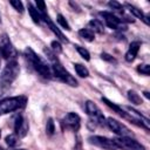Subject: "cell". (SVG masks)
Wrapping results in <instances>:
<instances>
[{
	"label": "cell",
	"instance_id": "cell-12",
	"mask_svg": "<svg viewBox=\"0 0 150 150\" xmlns=\"http://www.w3.org/2000/svg\"><path fill=\"white\" fill-rule=\"evenodd\" d=\"M28 128L29 125H28L27 120L22 115H19L14 122V134L18 137H25L28 131Z\"/></svg>",
	"mask_w": 150,
	"mask_h": 150
},
{
	"label": "cell",
	"instance_id": "cell-14",
	"mask_svg": "<svg viewBox=\"0 0 150 150\" xmlns=\"http://www.w3.org/2000/svg\"><path fill=\"white\" fill-rule=\"evenodd\" d=\"M139 47H141V42L139 41H134L131 42V45L129 46L127 53H125V60L128 62H132L136 56H137V53L139 50Z\"/></svg>",
	"mask_w": 150,
	"mask_h": 150
},
{
	"label": "cell",
	"instance_id": "cell-8",
	"mask_svg": "<svg viewBox=\"0 0 150 150\" xmlns=\"http://www.w3.org/2000/svg\"><path fill=\"white\" fill-rule=\"evenodd\" d=\"M86 111L96 124H100V125L105 124V120H104L102 111L100 110V108L94 102H91V101L86 102Z\"/></svg>",
	"mask_w": 150,
	"mask_h": 150
},
{
	"label": "cell",
	"instance_id": "cell-35",
	"mask_svg": "<svg viewBox=\"0 0 150 150\" xmlns=\"http://www.w3.org/2000/svg\"><path fill=\"white\" fill-rule=\"evenodd\" d=\"M0 137H1V130H0Z\"/></svg>",
	"mask_w": 150,
	"mask_h": 150
},
{
	"label": "cell",
	"instance_id": "cell-11",
	"mask_svg": "<svg viewBox=\"0 0 150 150\" xmlns=\"http://www.w3.org/2000/svg\"><path fill=\"white\" fill-rule=\"evenodd\" d=\"M100 15L104 19V22L109 28H111V29H121L122 20L120 18H117L115 14H112L110 12H101Z\"/></svg>",
	"mask_w": 150,
	"mask_h": 150
},
{
	"label": "cell",
	"instance_id": "cell-26",
	"mask_svg": "<svg viewBox=\"0 0 150 150\" xmlns=\"http://www.w3.org/2000/svg\"><path fill=\"white\" fill-rule=\"evenodd\" d=\"M109 7H111L114 11H116V12H118V13H121V14H123V7H122V5L121 4H118V2H116V1H110L109 4Z\"/></svg>",
	"mask_w": 150,
	"mask_h": 150
},
{
	"label": "cell",
	"instance_id": "cell-19",
	"mask_svg": "<svg viewBox=\"0 0 150 150\" xmlns=\"http://www.w3.org/2000/svg\"><path fill=\"white\" fill-rule=\"evenodd\" d=\"M74 68H75V71L79 76L81 77H88L89 76V70L87 69V67H84L83 64L81 63H75L74 64Z\"/></svg>",
	"mask_w": 150,
	"mask_h": 150
},
{
	"label": "cell",
	"instance_id": "cell-16",
	"mask_svg": "<svg viewBox=\"0 0 150 150\" xmlns=\"http://www.w3.org/2000/svg\"><path fill=\"white\" fill-rule=\"evenodd\" d=\"M28 12H29V15H30V18L33 19V21L35 22V23H40V21H41V14L39 13V11L30 4V2H28Z\"/></svg>",
	"mask_w": 150,
	"mask_h": 150
},
{
	"label": "cell",
	"instance_id": "cell-23",
	"mask_svg": "<svg viewBox=\"0 0 150 150\" xmlns=\"http://www.w3.org/2000/svg\"><path fill=\"white\" fill-rule=\"evenodd\" d=\"M75 48H76V50H77V53L86 60V61H89L90 60V54H89V52L84 48V47H81V46H75Z\"/></svg>",
	"mask_w": 150,
	"mask_h": 150
},
{
	"label": "cell",
	"instance_id": "cell-20",
	"mask_svg": "<svg viewBox=\"0 0 150 150\" xmlns=\"http://www.w3.org/2000/svg\"><path fill=\"white\" fill-rule=\"evenodd\" d=\"M128 98L131 103L134 104H141L142 103V98L141 96L135 91V90H128Z\"/></svg>",
	"mask_w": 150,
	"mask_h": 150
},
{
	"label": "cell",
	"instance_id": "cell-24",
	"mask_svg": "<svg viewBox=\"0 0 150 150\" xmlns=\"http://www.w3.org/2000/svg\"><path fill=\"white\" fill-rule=\"evenodd\" d=\"M56 20H57V22L60 23V26H61V27H63V28H64V29H67V30H70V26H69L68 21L66 20V18H64L62 14H59Z\"/></svg>",
	"mask_w": 150,
	"mask_h": 150
},
{
	"label": "cell",
	"instance_id": "cell-6",
	"mask_svg": "<svg viewBox=\"0 0 150 150\" xmlns=\"http://www.w3.org/2000/svg\"><path fill=\"white\" fill-rule=\"evenodd\" d=\"M120 149L123 150H145V148L130 136H118L114 139Z\"/></svg>",
	"mask_w": 150,
	"mask_h": 150
},
{
	"label": "cell",
	"instance_id": "cell-25",
	"mask_svg": "<svg viewBox=\"0 0 150 150\" xmlns=\"http://www.w3.org/2000/svg\"><path fill=\"white\" fill-rule=\"evenodd\" d=\"M9 4H11L12 7H14V9L16 12H19V13H22L23 12V5H22L21 1H19V0H12V1H9Z\"/></svg>",
	"mask_w": 150,
	"mask_h": 150
},
{
	"label": "cell",
	"instance_id": "cell-32",
	"mask_svg": "<svg viewBox=\"0 0 150 150\" xmlns=\"http://www.w3.org/2000/svg\"><path fill=\"white\" fill-rule=\"evenodd\" d=\"M144 95H145V97H146V98H149V94H148L146 91H144Z\"/></svg>",
	"mask_w": 150,
	"mask_h": 150
},
{
	"label": "cell",
	"instance_id": "cell-13",
	"mask_svg": "<svg viewBox=\"0 0 150 150\" xmlns=\"http://www.w3.org/2000/svg\"><path fill=\"white\" fill-rule=\"evenodd\" d=\"M41 18H42V19L45 20V22L48 25V27L50 28V30L56 35V38H59V40H61L62 42H68V39H67V38L63 35V33L54 25V22L50 20V18L48 16V14H43V15H41Z\"/></svg>",
	"mask_w": 150,
	"mask_h": 150
},
{
	"label": "cell",
	"instance_id": "cell-2",
	"mask_svg": "<svg viewBox=\"0 0 150 150\" xmlns=\"http://www.w3.org/2000/svg\"><path fill=\"white\" fill-rule=\"evenodd\" d=\"M25 56L36 73H39L45 79H52V69L39 55H36V53L32 48L27 47L25 49Z\"/></svg>",
	"mask_w": 150,
	"mask_h": 150
},
{
	"label": "cell",
	"instance_id": "cell-3",
	"mask_svg": "<svg viewBox=\"0 0 150 150\" xmlns=\"http://www.w3.org/2000/svg\"><path fill=\"white\" fill-rule=\"evenodd\" d=\"M20 73V67H19V63L15 61V60H12L9 61L5 69L2 70L1 75H0V86L2 88H6V87H9L14 80L18 77Z\"/></svg>",
	"mask_w": 150,
	"mask_h": 150
},
{
	"label": "cell",
	"instance_id": "cell-5",
	"mask_svg": "<svg viewBox=\"0 0 150 150\" xmlns=\"http://www.w3.org/2000/svg\"><path fill=\"white\" fill-rule=\"evenodd\" d=\"M0 55L6 60H14L16 56V49L14 48L13 43L11 42L9 38L4 34L0 36Z\"/></svg>",
	"mask_w": 150,
	"mask_h": 150
},
{
	"label": "cell",
	"instance_id": "cell-28",
	"mask_svg": "<svg viewBox=\"0 0 150 150\" xmlns=\"http://www.w3.org/2000/svg\"><path fill=\"white\" fill-rule=\"evenodd\" d=\"M36 8H38V11H39V13L41 14V15H43V14H47V12H46V4L45 2H42V1H36Z\"/></svg>",
	"mask_w": 150,
	"mask_h": 150
},
{
	"label": "cell",
	"instance_id": "cell-18",
	"mask_svg": "<svg viewBox=\"0 0 150 150\" xmlns=\"http://www.w3.org/2000/svg\"><path fill=\"white\" fill-rule=\"evenodd\" d=\"M79 35H80V38H82L83 40L89 41V42L95 39L94 32H91L89 28H82V29H80V30H79Z\"/></svg>",
	"mask_w": 150,
	"mask_h": 150
},
{
	"label": "cell",
	"instance_id": "cell-15",
	"mask_svg": "<svg viewBox=\"0 0 150 150\" xmlns=\"http://www.w3.org/2000/svg\"><path fill=\"white\" fill-rule=\"evenodd\" d=\"M125 7L129 9V12H130L134 16H136V18L141 19L145 25H149V18H148V15H146V14H144L139 8H137V7H135V6L130 5V4H125Z\"/></svg>",
	"mask_w": 150,
	"mask_h": 150
},
{
	"label": "cell",
	"instance_id": "cell-10",
	"mask_svg": "<svg viewBox=\"0 0 150 150\" xmlns=\"http://www.w3.org/2000/svg\"><path fill=\"white\" fill-rule=\"evenodd\" d=\"M62 123L67 129H70L71 131H77L80 129V125H81V118L75 112H68L63 117Z\"/></svg>",
	"mask_w": 150,
	"mask_h": 150
},
{
	"label": "cell",
	"instance_id": "cell-7",
	"mask_svg": "<svg viewBox=\"0 0 150 150\" xmlns=\"http://www.w3.org/2000/svg\"><path fill=\"white\" fill-rule=\"evenodd\" d=\"M88 141L90 144H93L97 148L104 149V150H118L120 149L114 139H110L104 136H90L88 138Z\"/></svg>",
	"mask_w": 150,
	"mask_h": 150
},
{
	"label": "cell",
	"instance_id": "cell-1",
	"mask_svg": "<svg viewBox=\"0 0 150 150\" xmlns=\"http://www.w3.org/2000/svg\"><path fill=\"white\" fill-rule=\"evenodd\" d=\"M45 53H46L47 57L50 60V62H52V71H53V74L59 80H61L62 82H64L66 84H68L70 87H76L77 86L76 79L68 70L64 69V67L60 63L59 59L56 57V54L54 52H52L50 49H48V48H45Z\"/></svg>",
	"mask_w": 150,
	"mask_h": 150
},
{
	"label": "cell",
	"instance_id": "cell-31",
	"mask_svg": "<svg viewBox=\"0 0 150 150\" xmlns=\"http://www.w3.org/2000/svg\"><path fill=\"white\" fill-rule=\"evenodd\" d=\"M74 150H83V145H82L81 137H77V138H76V142H75V145H74Z\"/></svg>",
	"mask_w": 150,
	"mask_h": 150
},
{
	"label": "cell",
	"instance_id": "cell-22",
	"mask_svg": "<svg viewBox=\"0 0 150 150\" xmlns=\"http://www.w3.org/2000/svg\"><path fill=\"white\" fill-rule=\"evenodd\" d=\"M46 132H47L48 136H53L54 135V132H55V124H54L53 118H48L47 124H46Z\"/></svg>",
	"mask_w": 150,
	"mask_h": 150
},
{
	"label": "cell",
	"instance_id": "cell-33",
	"mask_svg": "<svg viewBox=\"0 0 150 150\" xmlns=\"http://www.w3.org/2000/svg\"><path fill=\"white\" fill-rule=\"evenodd\" d=\"M15 150H25V149H15Z\"/></svg>",
	"mask_w": 150,
	"mask_h": 150
},
{
	"label": "cell",
	"instance_id": "cell-27",
	"mask_svg": "<svg viewBox=\"0 0 150 150\" xmlns=\"http://www.w3.org/2000/svg\"><path fill=\"white\" fill-rule=\"evenodd\" d=\"M137 71L141 73V74H143V75H149L150 66H149V64H141V66H138Z\"/></svg>",
	"mask_w": 150,
	"mask_h": 150
},
{
	"label": "cell",
	"instance_id": "cell-17",
	"mask_svg": "<svg viewBox=\"0 0 150 150\" xmlns=\"http://www.w3.org/2000/svg\"><path fill=\"white\" fill-rule=\"evenodd\" d=\"M88 27H89V29L91 30V32H96V33H98V34H102L103 33V25L98 21V20H90L89 22H88Z\"/></svg>",
	"mask_w": 150,
	"mask_h": 150
},
{
	"label": "cell",
	"instance_id": "cell-9",
	"mask_svg": "<svg viewBox=\"0 0 150 150\" xmlns=\"http://www.w3.org/2000/svg\"><path fill=\"white\" fill-rule=\"evenodd\" d=\"M105 124L109 127V129L114 134H116L118 136H130L131 135V131L127 125H124L123 123L118 122L117 120H115L112 117H108Z\"/></svg>",
	"mask_w": 150,
	"mask_h": 150
},
{
	"label": "cell",
	"instance_id": "cell-29",
	"mask_svg": "<svg viewBox=\"0 0 150 150\" xmlns=\"http://www.w3.org/2000/svg\"><path fill=\"white\" fill-rule=\"evenodd\" d=\"M52 49H53V52L55 54L62 52V47H61V45H60L59 41H52Z\"/></svg>",
	"mask_w": 150,
	"mask_h": 150
},
{
	"label": "cell",
	"instance_id": "cell-30",
	"mask_svg": "<svg viewBox=\"0 0 150 150\" xmlns=\"http://www.w3.org/2000/svg\"><path fill=\"white\" fill-rule=\"evenodd\" d=\"M101 57H102V60H105V61H108V62L116 63V60H115V59H114L111 55H109V54H107V53H102Z\"/></svg>",
	"mask_w": 150,
	"mask_h": 150
},
{
	"label": "cell",
	"instance_id": "cell-34",
	"mask_svg": "<svg viewBox=\"0 0 150 150\" xmlns=\"http://www.w3.org/2000/svg\"><path fill=\"white\" fill-rule=\"evenodd\" d=\"M0 150H5V149H2V148H1V146H0Z\"/></svg>",
	"mask_w": 150,
	"mask_h": 150
},
{
	"label": "cell",
	"instance_id": "cell-4",
	"mask_svg": "<svg viewBox=\"0 0 150 150\" xmlns=\"http://www.w3.org/2000/svg\"><path fill=\"white\" fill-rule=\"evenodd\" d=\"M27 98L25 96H14L7 97L0 101V115H5L18 109H21L26 105Z\"/></svg>",
	"mask_w": 150,
	"mask_h": 150
},
{
	"label": "cell",
	"instance_id": "cell-21",
	"mask_svg": "<svg viewBox=\"0 0 150 150\" xmlns=\"http://www.w3.org/2000/svg\"><path fill=\"white\" fill-rule=\"evenodd\" d=\"M5 141H6V144H7L8 146L14 148V146H16L18 143H19V137H18L15 134H11V135H7V136H6Z\"/></svg>",
	"mask_w": 150,
	"mask_h": 150
}]
</instances>
